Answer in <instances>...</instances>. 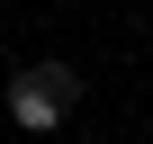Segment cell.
<instances>
[{"instance_id":"6da1fadb","label":"cell","mask_w":153,"mask_h":144,"mask_svg":"<svg viewBox=\"0 0 153 144\" xmlns=\"http://www.w3.org/2000/svg\"><path fill=\"white\" fill-rule=\"evenodd\" d=\"M72 99H81V81H72V63H36V72H18V81H9V117H18L27 135L63 126V117H72Z\"/></svg>"}]
</instances>
